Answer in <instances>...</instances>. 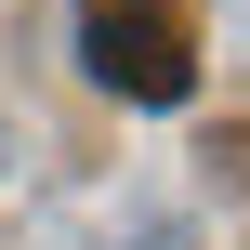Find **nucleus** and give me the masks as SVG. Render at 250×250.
<instances>
[{
  "label": "nucleus",
  "instance_id": "nucleus-1",
  "mask_svg": "<svg viewBox=\"0 0 250 250\" xmlns=\"http://www.w3.org/2000/svg\"><path fill=\"white\" fill-rule=\"evenodd\" d=\"M79 53H92L105 92H145V105L185 92V26H171V0H79Z\"/></svg>",
  "mask_w": 250,
  "mask_h": 250
}]
</instances>
